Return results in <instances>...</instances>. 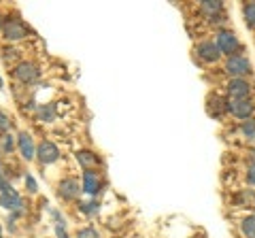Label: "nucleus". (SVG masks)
<instances>
[{"label": "nucleus", "mask_w": 255, "mask_h": 238, "mask_svg": "<svg viewBox=\"0 0 255 238\" xmlns=\"http://www.w3.org/2000/svg\"><path fill=\"white\" fill-rule=\"evenodd\" d=\"M81 192H83L81 181H77L75 177H64V179L58 181V185H55V194H58V198H60V200H64V202L79 200Z\"/></svg>", "instance_id": "f257e3e1"}, {"label": "nucleus", "mask_w": 255, "mask_h": 238, "mask_svg": "<svg viewBox=\"0 0 255 238\" xmlns=\"http://www.w3.org/2000/svg\"><path fill=\"white\" fill-rule=\"evenodd\" d=\"M0 206L4 211H9V215L15 219L26 213V204H23V198L15 192V189H9V192H0Z\"/></svg>", "instance_id": "f03ea898"}, {"label": "nucleus", "mask_w": 255, "mask_h": 238, "mask_svg": "<svg viewBox=\"0 0 255 238\" xmlns=\"http://www.w3.org/2000/svg\"><path fill=\"white\" fill-rule=\"evenodd\" d=\"M13 77L17 79L21 85H32V83L38 81V77H41V68H38L36 62L26 60V62H19V64L15 66Z\"/></svg>", "instance_id": "7ed1b4c3"}, {"label": "nucleus", "mask_w": 255, "mask_h": 238, "mask_svg": "<svg viewBox=\"0 0 255 238\" xmlns=\"http://www.w3.org/2000/svg\"><path fill=\"white\" fill-rule=\"evenodd\" d=\"M215 45H217V49H219L221 53H226L228 58H232V55H238V51H241V43H238L236 34L230 32V30H221V32H217Z\"/></svg>", "instance_id": "20e7f679"}, {"label": "nucleus", "mask_w": 255, "mask_h": 238, "mask_svg": "<svg viewBox=\"0 0 255 238\" xmlns=\"http://www.w3.org/2000/svg\"><path fill=\"white\" fill-rule=\"evenodd\" d=\"M2 34H4L6 43H19V41H23V38H28V26L19 17L6 19Z\"/></svg>", "instance_id": "39448f33"}, {"label": "nucleus", "mask_w": 255, "mask_h": 238, "mask_svg": "<svg viewBox=\"0 0 255 238\" xmlns=\"http://www.w3.org/2000/svg\"><path fill=\"white\" fill-rule=\"evenodd\" d=\"M60 160V147L51 140H43L36 147V162L41 166H49Z\"/></svg>", "instance_id": "423d86ee"}, {"label": "nucleus", "mask_w": 255, "mask_h": 238, "mask_svg": "<svg viewBox=\"0 0 255 238\" xmlns=\"http://www.w3.org/2000/svg\"><path fill=\"white\" fill-rule=\"evenodd\" d=\"M226 73L232 79H243L245 75L251 73V62L245 58V55H232V58L226 60Z\"/></svg>", "instance_id": "0eeeda50"}, {"label": "nucleus", "mask_w": 255, "mask_h": 238, "mask_svg": "<svg viewBox=\"0 0 255 238\" xmlns=\"http://www.w3.org/2000/svg\"><path fill=\"white\" fill-rule=\"evenodd\" d=\"M36 142L34 138H32V134L30 132H19L17 134V151L21 155V160H26V162H32V160H36Z\"/></svg>", "instance_id": "6e6552de"}, {"label": "nucleus", "mask_w": 255, "mask_h": 238, "mask_svg": "<svg viewBox=\"0 0 255 238\" xmlns=\"http://www.w3.org/2000/svg\"><path fill=\"white\" fill-rule=\"evenodd\" d=\"M226 92H228L230 100H249L251 85H249V81H245V79H230L226 85Z\"/></svg>", "instance_id": "1a4fd4ad"}, {"label": "nucleus", "mask_w": 255, "mask_h": 238, "mask_svg": "<svg viewBox=\"0 0 255 238\" xmlns=\"http://www.w3.org/2000/svg\"><path fill=\"white\" fill-rule=\"evenodd\" d=\"M81 187H83V194H87L90 198H96L102 192V179L96 170H87L83 172V181H81Z\"/></svg>", "instance_id": "9d476101"}, {"label": "nucleus", "mask_w": 255, "mask_h": 238, "mask_svg": "<svg viewBox=\"0 0 255 238\" xmlns=\"http://www.w3.org/2000/svg\"><path fill=\"white\" fill-rule=\"evenodd\" d=\"M196 55L202 62H209V64H213V62H217L221 58V51L217 49V45H215L213 41H202V43L196 45Z\"/></svg>", "instance_id": "9b49d317"}, {"label": "nucleus", "mask_w": 255, "mask_h": 238, "mask_svg": "<svg viewBox=\"0 0 255 238\" xmlns=\"http://www.w3.org/2000/svg\"><path fill=\"white\" fill-rule=\"evenodd\" d=\"M228 111L238 119H251L253 105L251 100H228Z\"/></svg>", "instance_id": "f8f14e48"}, {"label": "nucleus", "mask_w": 255, "mask_h": 238, "mask_svg": "<svg viewBox=\"0 0 255 238\" xmlns=\"http://www.w3.org/2000/svg\"><path fill=\"white\" fill-rule=\"evenodd\" d=\"M77 162L83 168V172H87V170H96V166L100 164V157L96 155L94 151H87V149H83V151L77 153Z\"/></svg>", "instance_id": "ddd939ff"}, {"label": "nucleus", "mask_w": 255, "mask_h": 238, "mask_svg": "<svg viewBox=\"0 0 255 238\" xmlns=\"http://www.w3.org/2000/svg\"><path fill=\"white\" fill-rule=\"evenodd\" d=\"M36 117L41 119L43 123H51V121H55V117H58V111H55L53 105H38L36 107Z\"/></svg>", "instance_id": "4468645a"}, {"label": "nucleus", "mask_w": 255, "mask_h": 238, "mask_svg": "<svg viewBox=\"0 0 255 238\" xmlns=\"http://www.w3.org/2000/svg\"><path fill=\"white\" fill-rule=\"evenodd\" d=\"M223 4L219 2V0H204V2H200V11L206 15L209 19H215L217 15L221 13Z\"/></svg>", "instance_id": "2eb2a0df"}, {"label": "nucleus", "mask_w": 255, "mask_h": 238, "mask_svg": "<svg viewBox=\"0 0 255 238\" xmlns=\"http://www.w3.org/2000/svg\"><path fill=\"white\" fill-rule=\"evenodd\" d=\"M15 149H17V136H13V134H4V136H0V153L11 155Z\"/></svg>", "instance_id": "dca6fc26"}, {"label": "nucleus", "mask_w": 255, "mask_h": 238, "mask_svg": "<svg viewBox=\"0 0 255 238\" xmlns=\"http://www.w3.org/2000/svg\"><path fill=\"white\" fill-rule=\"evenodd\" d=\"M241 232L245 238H255V215H249L241 221Z\"/></svg>", "instance_id": "f3484780"}, {"label": "nucleus", "mask_w": 255, "mask_h": 238, "mask_svg": "<svg viewBox=\"0 0 255 238\" xmlns=\"http://www.w3.org/2000/svg\"><path fill=\"white\" fill-rule=\"evenodd\" d=\"M79 211L85 213V215H96V213L100 211V202L96 200V198H90L87 202H81V204H79Z\"/></svg>", "instance_id": "a211bd4d"}, {"label": "nucleus", "mask_w": 255, "mask_h": 238, "mask_svg": "<svg viewBox=\"0 0 255 238\" xmlns=\"http://www.w3.org/2000/svg\"><path fill=\"white\" fill-rule=\"evenodd\" d=\"M243 17H245V23L249 28H255V2H249V4H243Z\"/></svg>", "instance_id": "6ab92c4d"}, {"label": "nucleus", "mask_w": 255, "mask_h": 238, "mask_svg": "<svg viewBox=\"0 0 255 238\" xmlns=\"http://www.w3.org/2000/svg\"><path fill=\"white\" fill-rule=\"evenodd\" d=\"M241 132L245 134L247 140H255V119H245L243 125H241Z\"/></svg>", "instance_id": "aec40b11"}, {"label": "nucleus", "mask_w": 255, "mask_h": 238, "mask_svg": "<svg viewBox=\"0 0 255 238\" xmlns=\"http://www.w3.org/2000/svg\"><path fill=\"white\" fill-rule=\"evenodd\" d=\"M75 238H100V232L94 226H85V228H79L77 230Z\"/></svg>", "instance_id": "412c9836"}, {"label": "nucleus", "mask_w": 255, "mask_h": 238, "mask_svg": "<svg viewBox=\"0 0 255 238\" xmlns=\"http://www.w3.org/2000/svg\"><path fill=\"white\" fill-rule=\"evenodd\" d=\"M9 130H11V117L6 115L2 109H0V136L9 134Z\"/></svg>", "instance_id": "4be33fe9"}, {"label": "nucleus", "mask_w": 255, "mask_h": 238, "mask_svg": "<svg viewBox=\"0 0 255 238\" xmlns=\"http://www.w3.org/2000/svg\"><path fill=\"white\" fill-rule=\"evenodd\" d=\"M23 185H26L28 194H36V192H38V183H36V179L32 177L30 172H26V174H23Z\"/></svg>", "instance_id": "5701e85b"}, {"label": "nucleus", "mask_w": 255, "mask_h": 238, "mask_svg": "<svg viewBox=\"0 0 255 238\" xmlns=\"http://www.w3.org/2000/svg\"><path fill=\"white\" fill-rule=\"evenodd\" d=\"M55 236H58V238H70L66 234V221H60V224H55Z\"/></svg>", "instance_id": "b1692460"}, {"label": "nucleus", "mask_w": 255, "mask_h": 238, "mask_svg": "<svg viewBox=\"0 0 255 238\" xmlns=\"http://www.w3.org/2000/svg\"><path fill=\"white\" fill-rule=\"evenodd\" d=\"M247 181H249V185H255V164H251L247 170Z\"/></svg>", "instance_id": "393cba45"}, {"label": "nucleus", "mask_w": 255, "mask_h": 238, "mask_svg": "<svg viewBox=\"0 0 255 238\" xmlns=\"http://www.w3.org/2000/svg\"><path fill=\"white\" fill-rule=\"evenodd\" d=\"M4 23H6V19H4V15L0 13V30H4Z\"/></svg>", "instance_id": "a878e982"}, {"label": "nucleus", "mask_w": 255, "mask_h": 238, "mask_svg": "<svg viewBox=\"0 0 255 238\" xmlns=\"http://www.w3.org/2000/svg\"><path fill=\"white\" fill-rule=\"evenodd\" d=\"M251 164H255V151L251 153Z\"/></svg>", "instance_id": "bb28decb"}, {"label": "nucleus", "mask_w": 255, "mask_h": 238, "mask_svg": "<svg viewBox=\"0 0 255 238\" xmlns=\"http://www.w3.org/2000/svg\"><path fill=\"white\" fill-rule=\"evenodd\" d=\"M2 87H4V81H2V77H0V90H2Z\"/></svg>", "instance_id": "cd10ccee"}, {"label": "nucleus", "mask_w": 255, "mask_h": 238, "mask_svg": "<svg viewBox=\"0 0 255 238\" xmlns=\"http://www.w3.org/2000/svg\"><path fill=\"white\" fill-rule=\"evenodd\" d=\"M0 238H4V234H2V226H0Z\"/></svg>", "instance_id": "c85d7f7f"}, {"label": "nucleus", "mask_w": 255, "mask_h": 238, "mask_svg": "<svg viewBox=\"0 0 255 238\" xmlns=\"http://www.w3.org/2000/svg\"><path fill=\"white\" fill-rule=\"evenodd\" d=\"M253 209H255V204H253Z\"/></svg>", "instance_id": "c756f323"}]
</instances>
